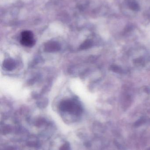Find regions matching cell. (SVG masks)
<instances>
[{
  "mask_svg": "<svg viewBox=\"0 0 150 150\" xmlns=\"http://www.w3.org/2000/svg\"><path fill=\"white\" fill-rule=\"evenodd\" d=\"M149 150H150V149H149Z\"/></svg>",
  "mask_w": 150,
  "mask_h": 150,
  "instance_id": "cell-7",
  "label": "cell"
},
{
  "mask_svg": "<svg viewBox=\"0 0 150 150\" xmlns=\"http://www.w3.org/2000/svg\"><path fill=\"white\" fill-rule=\"evenodd\" d=\"M60 107L62 111L75 115H78L82 112L81 105L75 100L68 99L63 100L60 104Z\"/></svg>",
  "mask_w": 150,
  "mask_h": 150,
  "instance_id": "cell-1",
  "label": "cell"
},
{
  "mask_svg": "<svg viewBox=\"0 0 150 150\" xmlns=\"http://www.w3.org/2000/svg\"><path fill=\"white\" fill-rule=\"evenodd\" d=\"M4 67L8 70H11L15 68V63L13 60L9 59L4 62Z\"/></svg>",
  "mask_w": 150,
  "mask_h": 150,
  "instance_id": "cell-4",
  "label": "cell"
},
{
  "mask_svg": "<svg viewBox=\"0 0 150 150\" xmlns=\"http://www.w3.org/2000/svg\"><path fill=\"white\" fill-rule=\"evenodd\" d=\"M112 70H113L114 71H115V72H121L122 71L121 69H120V68H119L118 67H116V66H114V67H113L112 68Z\"/></svg>",
  "mask_w": 150,
  "mask_h": 150,
  "instance_id": "cell-6",
  "label": "cell"
},
{
  "mask_svg": "<svg viewBox=\"0 0 150 150\" xmlns=\"http://www.w3.org/2000/svg\"><path fill=\"white\" fill-rule=\"evenodd\" d=\"M20 43L27 47H32L35 44L33 33L31 31L25 30L21 33Z\"/></svg>",
  "mask_w": 150,
  "mask_h": 150,
  "instance_id": "cell-2",
  "label": "cell"
},
{
  "mask_svg": "<svg viewBox=\"0 0 150 150\" xmlns=\"http://www.w3.org/2000/svg\"><path fill=\"white\" fill-rule=\"evenodd\" d=\"M45 50L48 52H53L60 50V46L59 44L55 42H49L45 45Z\"/></svg>",
  "mask_w": 150,
  "mask_h": 150,
  "instance_id": "cell-3",
  "label": "cell"
},
{
  "mask_svg": "<svg viewBox=\"0 0 150 150\" xmlns=\"http://www.w3.org/2000/svg\"><path fill=\"white\" fill-rule=\"evenodd\" d=\"M91 45V41H90V40H87V41L85 42V43L83 44L82 47H84V48H87L88 47H90Z\"/></svg>",
  "mask_w": 150,
  "mask_h": 150,
  "instance_id": "cell-5",
  "label": "cell"
}]
</instances>
